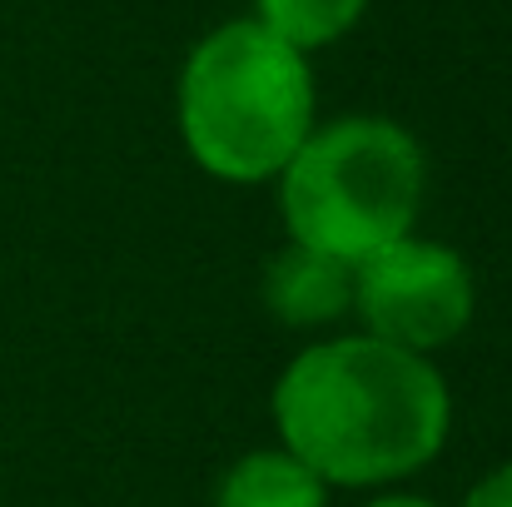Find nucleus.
<instances>
[{
    "label": "nucleus",
    "instance_id": "1",
    "mask_svg": "<svg viewBox=\"0 0 512 507\" xmlns=\"http://www.w3.org/2000/svg\"><path fill=\"white\" fill-rule=\"evenodd\" d=\"M274 418L284 453L314 478L368 488L408 478L443 448L448 388L423 353L378 338H339L284 368Z\"/></svg>",
    "mask_w": 512,
    "mask_h": 507
},
{
    "label": "nucleus",
    "instance_id": "2",
    "mask_svg": "<svg viewBox=\"0 0 512 507\" xmlns=\"http://www.w3.org/2000/svg\"><path fill=\"white\" fill-rule=\"evenodd\" d=\"M179 135L214 179L254 184L284 174L314 135L309 60L259 20L209 30L179 75Z\"/></svg>",
    "mask_w": 512,
    "mask_h": 507
},
{
    "label": "nucleus",
    "instance_id": "3",
    "mask_svg": "<svg viewBox=\"0 0 512 507\" xmlns=\"http://www.w3.org/2000/svg\"><path fill=\"white\" fill-rule=\"evenodd\" d=\"M423 204L418 140L373 115L314 130L284 165V219L294 244L348 269L408 239Z\"/></svg>",
    "mask_w": 512,
    "mask_h": 507
},
{
    "label": "nucleus",
    "instance_id": "4",
    "mask_svg": "<svg viewBox=\"0 0 512 507\" xmlns=\"http://www.w3.org/2000/svg\"><path fill=\"white\" fill-rule=\"evenodd\" d=\"M353 304L368 324V338L423 353L468 329L473 274L443 244L398 239L353 269Z\"/></svg>",
    "mask_w": 512,
    "mask_h": 507
},
{
    "label": "nucleus",
    "instance_id": "5",
    "mask_svg": "<svg viewBox=\"0 0 512 507\" xmlns=\"http://www.w3.org/2000/svg\"><path fill=\"white\" fill-rule=\"evenodd\" d=\"M264 299L294 329L329 324L353 304V269L304 244H289L264 274Z\"/></svg>",
    "mask_w": 512,
    "mask_h": 507
},
{
    "label": "nucleus",
    "instance_id": "6",
    "mask_svg": "<svg viewBox=\"0 0 512 507\" xmlns=\"http://www.w3.org/2000/svg\"><path fill=\"white\" fill-rule=\"evenodd\" d=\"M219 507H324V478L289 453H249L224 478Z\"/></svg>",
    "mask_w": 512,
    "mask_h": 507
},
{
    "label": "nucleus",
    "instance_id": "7",
    "mask_svg": "<svg viewBox=\"0 0 512 507\" xmlns=\"http://www.w3.org/2000/svg\"><path fill=\"white\" fill-rule=\"evenodd\" d=\"M254 20L279 35L284 45H294L299 55L334 45L339 35H348L358 25V15L368 10V0H254Z\"/></svg>",
    "mask_w": 512,
    "mask_h": 507
},
{
    "label": "nucleus",
    "instance_id": "8",
    "mask_svg": "<svg viewBox=\"0 0 512 507\" xmlns=\"http://www.w3.org/2000/svg\"><path fill=\"white\" fill-rule=\"evenodd\" d=\"M463 507H512V463L498 468V473H488V478L468 493Z\"/></svg>",
    "mask_w": 512,
    "mask_h": 507
},
{
    "label": "nucleus",
    "instance_id": "9",
    "mask_svg": "<svg viewBox=\"0 0 512 507\" xmlns=\"http://www.w3.org/2000/svg\"><path fill=\"white\" fill-rule=\"evenodd\" d=\"M373 507H433V503H423V498H383V503H373Z\"/></svg>",
    "mask_w": 512,
    "mask_h": 507
}]
</instances>
